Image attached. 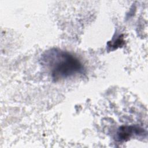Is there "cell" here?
<instances>
[{
	"label": "cell",
	"instance_id": "cell-2",
	"mask_svg": "<svg viewBox=\"0 0 148 148\" xmlns=\"http://www.w3.org/2000/svg\"><path fill=\"white\" fill-rule=\"evenodd\" d=\"M143 132L142 129L135 126H122L117 132V138L119 140H127L130 137L135 134H141Z\"/></svg>",
	"mask_w": 148,
	"mask_h": 148
},
{
	"label": "cell",
	"instance_id": "cell-1",
	"mask_svg": "<svg viewBox=\"0 0 148 148\" xmlns=\"http://www.w3.org/2000/svg\"><path fill=\"white\" fill-rule=\"evenodd\" d=\"M51 56V72L56 80L65 79L80 72L82 65L79 60L69 53L56 51Z\"/></svg>",
	"mask_w": 148,
	"mask_h": 148
}]
</instances>
